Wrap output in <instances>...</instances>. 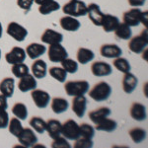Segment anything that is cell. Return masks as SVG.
Returning a JSON list of instances; mask_svg holds the SVG:
<instances>
[{
	"instance_id": "3957f363",
	"label": "cell",
	"mask_w": 148,
	"mask_h": 148,
	"mask_svg": "<svg viewBox=\"0 0 148 148\" xmlns=\"http://www.w3.org/2000/svg\"><path fill=\"white\" fill-rule=\"evenodd\" d=\"M64 90L66 94L71 97L85 95L89 91V83L86 80L68 81L64 85Z\"/></svg>"
},
{
	"instance_id": "7a4b0ae2",
	"label": "cell",
	"mask_w": 148,
	"mask_h": 148,
	"mask_svg": "<svg viewBox=\"0 0 148 148\" xmlns=\"http://www.w3.org/2000/svg\"><path fill=\"white\" fill-rule=\"evenodd\" d=\"M64 14L72 17H80L87 15V5L81 0H70L68 3L64 4L62 7Z\"/></svg>"
},
{
	"instance_id": "6da1fadb",
	"label": "cell",
	"mask_w": 148,
	"mask_h": 148,
	"mask_svg": "<svg viewBox=\"0 0 148 148\" xmlns=\"http://www.w3.org/2000/svg\"><path fill=\"white\" fill-rule=\"evenodd\" d=\"M112 94V87L109 83L101 81L89 91V96L96 102H103L109 99Z\"/></svg>"
},
{
	"instance_id": "9c48e42d",
	"label": "cell",
	"mask_w": 148,
	"mask_h": 148,
	"mask_svg": "<svg viewBox=\"0 0 148 148\" xmlns=\"http://www.w3.org/2000/svg\"><path fill=\"white\" fill-rule=\"evenodd\" d=\"M31 97H32L35 105L39 109H46L49 106V102H51V96H49V94L47 91H44V90H39V89L32 90Z\"/></svg>"
},
{
	"instance_id": "ba28073f",
	"label": "cell",
	"mask_w": 148,
	"mask_h": 148,
	"mask_svg": "<svg viewBox=\"0 0 148 148\" xmlns=\"http://www.w3.org/2000/svg\"><path fill=\"white\" fill-rule=\"evenodd\" d=\"M141 16L142 11L136 7H133L123 13V23L130 27H136L141 23Z\"/></svg>"
},
{
	"instance_id": "603a6c76",
	"label": "cell",
	"mask_w": 148,
	"mask_h": 148,
	"mask_svg": "<svg viewBox=\"0 0 148 148\" xmlns=\"http://www.w3.org/2000/svg\"><path fill=\"white\" fill-rule=\"evenodd\" d=\"M47 49L44 45L38 44V42H33L30 44L26 49V54H28V56L31 59H37L42 56L46 52Z\"/></svg>"
},
{
	"instance_id": "b9f144b4",
	"label": "cell",
	"mask_w": 148,
	"mask_h": 148,
	"mask_svg": "<svg viewBox=\"0 0 148 148\" xmlns=\"http://www.w3.org/2000/svg\"><path fill=\"white\" fill-rule=\"evenodd\" d=\"M51 147L53 148H70V144L67 142L66 138L64 137H56L53 139V142L51 143Z\"/></svg>"
},
{
	"instance_id": "e575fe53",
	"label": "cell",
	"mask_w": 148,
	"mask_h": 148,
	"mask_svg": "<svg viewBox=\"0 0 148 148\" xmlns=\"http://www.w3.org/2000/svg\"><path fill=\"white\" fill-rule=\"evenodd\" d=\"M49 75L60 83H64L67 78V72L62 67H57V66L49 68Z\"/></svg>"
},
{
	"instance_id": "f546056e",
	"label": "cell",
	"mask_w": 148,
	"mask_h": 148,
	"mask_svg": "<svg viewBox=\"0 0 148 148\" xmlns=\"http://www.w3.org/2000/svg\"><path fill=\"white\" fill-rule=\"evenodd\" d=\"M114 34L121 40H130L132 35L131 29L128 25L125 23H120L118 28L114 30Z\"/></svg>"
},
{
	"instance_id": "f907efd6",
	"label": "cell",
	"mask_w": 148,
	"mask_h": 148,
	"mask_svg": "<svg viewBox=\"0 0 148 148\" xmlns=\"http://www.w3.org/2000/svg\"><path fill=\"white\" fill-rule=\"evenodd\" d=\"M0 58H1V49H0Z\"/></svg>"
},
{
	"instance_id": "e0dca14e",
	"label": "cell",
	"mask_w": 148,
	"mask_h": 148,
	"mask_svg": "<svg viewBox=\"0 0 148 148\" xmlns=\"http://www.w3.org/2000/svg\"><path fill=\"white\" fill-rule=\"evenodd\" d=\"M18 88L21 92L26 93L29 91H32L37 88V80L34 75H31L28 73L27 75L23 76L20 78V81L18 83Z\"/></svg>"
},
{
	"instance_id": "f6af8a7d",
	"label": "cell",
	"mask_w": 148,
	"mask_h": 148,
	"mask_svg": "<svg viewBox=\"0 0 148 148\" xmlns=\"http://www.w3.org/2000/svg\"><path fill=\"white\" fill-rule=\"evenodd\" d=\"M128 4L132 7H140L143 6L146 2V0H127Z\"/></svg>"
},
{
	"instance_id": "f35d334b",
	"label": "cell",
	"mask_w": 148,
	"mask_h": 148,
	"mask_svg": "<svg viewBox=\"0 0 148 148\" xmlns=\"http://www.w3.org/2000/svg\"><path fill=\"white\" fill-rule=\"evenodd\" d=\"M60 63H61V66H62V68L67 73L73 74V73H75V72H77V70H78V63L76 62V61H74L73 59H70V58H68V57H66V58H64Z\"/></svg>"
},
{
	"instance_id": "44dd1931",
	"label": "cell",
	"mask_w": 148,
	"mask_h": 148,
	"mask_svg": "<svg viewBox=\"0 0 148 148\" xmlns=\"http://www.w3.org/2000/svg\"><path fill=\"white\" fill-rule=\"evenodd\" d=\"M59 23H60L61 28L65 31H68V32H76L77 30H79L81 26L80 22L77 19L69 15H66L61 18Z\"/></svg>"
},
{
	"instance_id": "836d02e7",
	"label": "cell",
	"mask_w": 148,
	"mask_h": 148,
	"mask_svg": "<svg viewBox=\"0 0 148 148\" xmlns=\"http://www.w3.org/2000/svg\"><path fill=\"white\" fill-rule=\"evenodd\" d=\"M30 125L33 130L39 133H44L47 130V121L40 116H33L30 120Z\"/></svg>"
},
{
	"instance_id": "ffe728a7",
	"label": "cell",
	"mask_w": 148,
	"mask_h": 148,
	"mask_svg": "<svg viewBox=\"0 0 148 148\" xmlns=\"http://www.w3.org/2000/svg\"><path fill=\"white\" fill-rule=\"evenodd\" d=\"M120 23L121 22L119 20V18L116 17V16L111 15V14H104V18H103L101 27L105 32L111 33L114 32V30L120 25Z\"/></svg>"
},
{
	"instance_id": "7dc6e473",
	"label": "cell",
	"mask_w": 148,
	"mask_h": 148,
	"mask_svg": "<svg viewBox=\"0 0 148 148\" xmlns=\"http://www.w3.org/2000/svg\"><path fill=\"white\" fill-rule=\"evenodd\" d=\"M147 17H148V15H147V11L142 12V16H141V23H142V24H144L145 27H146V29H147Z\"/></svg>"
},
{
	"instance_id": "74e56055",
	"label": "cell",
	"mask_w": 148,
	"mask_h": 148,
	"mask_svg": "<svg viewBox=\"0 0 148 148\" xmlns=\"http://www.w3.org/2000/svg\"><path fill=\"white\" fill-rule=\"evenodd\" d=\"M12 73H13V75L15 77L21 78L29 73V67L24 62L13 64V66H12Z\"/></svg>"
},
{
	"instance_id": "277c9868",
	"label": "cell",
	"mask_w": 148,
	"mask_h": 148,
	"mask_svg": "<svg viewBox=\"0 0 148 148\" xmlns=\"http://www.w3.org/2000/svg\"><path fill=\"white\" fill-rule=\"evenodd\" d=\"M148 45V35L147 29L143 30L141 34L135 36L133 38H130L128 42V49L133 53H141L145 49H147Z\"/></svg>"
},
{
	"instance_id": "f1b7e54d",
	"label": "cell",
	"mask_w": 148,
	"mask_h": 148,
	"mask_svg": "<svg viewBox=\"0 0 148 148\" xmlns=\"http://www.w3.org/2000/svg\"><path fill=\"white\" fill-rule=\"evenodd\" d=\"M76 57H77V60L79 63L87 64L88 62H90V61H92L94 59L95 54L91 49H85V47H80L77 51Z\"/></svg>"
},
{
	"instance_id": "cb8c5ba5",
	"label": "cell",
	"mask_w": 148,
	"mask_h": 148,
	"mask_svg": "<svg viewBox=\"0 0 148 148\" xmlns=\"http://www.w3.org/2000/svg\"><path fill=\"white\" fill-rule=\"evenodd\" d=\"M111 109L108 107H101V108L94 110V111L89 113V119L91 120L92 123H94L95 125L98 123L99 121H103L104 119L109 118L111 114Z\"/></svg>"
},
{
	"instance_id": "5bb4252c",
	"label": "cell",
	"mask_w": 148,
	"mask_h": 148,
	"mask_svg": "<svg viewBox=\"0 0 148 148\" xmlns=\"http://www.w3.org/2000/svg\"><path fill=\"white\" fill-rule=\"evenodd\" d=\"M40 40L44 44L47 45H53V44H60L63 40V35L60 33L56 32V31L52 30V29H47L44 33H42Z\"/></svg>"
},
{
	"instance_id": "2e32d148",
	"label": "cell",
	"mask_w": 148,
	"mask_h": 148,
	"mask_svg": "<svg viewBox=\"0 0 148 148\" xmlns=\"http://www.w3.org/2000/svg\"><path fill=\"white\" fill-rule=\"evenodd\" d=\"M100 53L103 57L106 58H116L121 56L123 53V51L118 45L114 44H107L103 45L100 49Z\"/></svg>"
},
{
	"instance_id": "484cf974",
	"label": "cell",
	"mask_w": 148,
	"mask_h": 148,
	"mask_svg": "<svg viewBox=\"0 0 148 148\" xmlns=\"http://www.w3.org/2000/svg\"><path fill=\"white\" fill-rule=\"evenodd\" d=\"M61 126H62V123L57 120H49V121H47V130L49 135L51 136L52 139L56 137L61 136Z\"/></svg>"
},
{
	"instance_id": "83f0119b",
	"label": "cell",
	"mask_w": 148,
	"mask_h": 148,
	"mask_svg": "<svg viewBox=\"0 0 148 148\" xmlns=\"http://www.w3.org/2000/svg\"><path fill=\"white\" fill-rule=\"evenodd\" d=\"M116 126H118V123L116 121L112 120V119L106 118L103 121H99L96 123V130L100 131H105V132H113L116 130Z\"/></svg>"
},
{
	"instance_id": "8fae6325",
	"label": "cell",
	"mask_w": 148,
	"mask_h": 148,
	"mask_svg": "<svg viewBox=\"0 0 148 148\" xmlns=\"http://www.w3.org/2000/svg\"><path fill=\"white\" fill-rule=\"evenodd\" d=\"M5 59L9 64H17L23 62L26 59V51L20 47H14L5 54Z\"/></svg>"
},
{
	"instance_id": "1f68e13d",
	"label": "cell",
	"mask_w": 148,
	"mask_h": 148,
	"mask_svg": "<svg viewBox=\"0 0 148 148\" xmlns=\"http://www.w3.org/2000/svg\"><path fill=\"white\" fill-rule=\"evenodd\" d=\"M12 113L20 121H24L28 116V109L26 105L23 104V103H16L12 107Z\"/></svg>"
},
{
	"instance_id": "d590c367",
	"label": "cell",
	"mask_w": 148,
	"mask_h": 148,
	"mask_svg": "<svg viewBox=\"0 0 148 148\" xmlns=\"http://www.w3.org/2000/svg\"><path fill=\"white\" fill-rule=\"evenodd\" d=\"M23 125L21 123V121L19 119L15 118H12L10 121H9V123H8V130H9V132L11 133L12 135L17 137L19 134L21 133V131L23 130Z\"/></svg>"
},
{
	"instance_id": "4fadbf2b",
	"label": "cell",
	"mask_w": 148,
	"mask_h": 148,
	"mask_svg": "<svg viewBox=\"0 0 148 148\" xmlns=\"http://www.w3.org/2000/svg\"><path fill=\"white\" fill-rule=\"evenodd\" d=\"M91 71L93 75L96 77H104L111 75L113 72V68L105 61H95L91 65Z\"/></svg>"
},
{
	"instance_id": "ee69618b",
	"label": "cell",
	"mask_w": 148,
	"mask_h": 148,
	"mask_svg": "<svg viewBox=\"0 0 148 148\" xmlns=\"http://www.w3.org/2000/svg\"><path fill=\"white\" fill-rule=\"evenodd\" d=\"M35 0H17V4L21 9L25 11H29L32 7Z\"/></svg>"
},
{
	"instance_id": "4dcf8cb0",
	"label": "cell",
	"mask_w": 148,
	"mask_h": 148,
	"mask_svg": "<svg viewBox=\"0 0 148 148\" xmlns=\"http://www.w3.org/2000/svg\"><path fill=\"white\" fill-rule=\"evenodd\" d=\"M60 8V5L59 3L56 0H51V1L47 2L45 4H42V5L39 6V12L42 15H49V14L52 13L54 11H57Z\"/></svg>"
},
{
	"instance_id": "52a82bcc",
	"label": "cell",
	"mask_w": 148,
	"mask_h": 148,
	"mask_svg": "<svg viewBox=\"0 0 148 148\" xmlns=\"http://www.w3.org/2000/svg\"><path fill=\"white\" fill-rule=\"evenodd\" d=\"M7 34L17 42H23L28 36V31L17 22H11L7 26Z\"/></svg>"
},
{
	"instance_id": "4316f807",
	"label": "cell",
	"mask_w": 148,
	"mask_h": 148,
	"mask_svg": "<svg viewBox=\"0 0 148 148\" xmlns=\"http://www.w3.org/2000/svg\"><path fill=\"white\" fill-rule=\"evenodd\" d=\"M69 107L68 102L65 99L60 97H56L51 100V110L54 114H62L67 111Z\"/></svg>"
},
{
	"instance_id": "30bf717a",
	"label": "cell",
	"mask_w": 148,
	"mask_h": 148,
	"mask_svg": "<svg viewBox=\"0 0 148 148\" xmlns=\"http://www.w3.org/2000/svg\"><path fill=\"white\" fill-rule=\"evenodd\" d=\"M18 140L24 147H31L34 146L36 143L38 142V137L35 134L34 130L29 127L23 128L21 133L18 135Z\"/></svg>"
},
{
	"instance_id": "7402d4cb",
	"label": "cell",
	"mask_w": 148,
	"mask_h": 148,
	"mask_svg": "<svg viewBox=\"0 0 148 148\" xmlns=\"http://www.w3.org/2000/svg\"><path fill=\"white\" fill-rule=\"evenodd\" d=\"M32 73L34 77L38 79H42L46 77L47 73V65L46 61L42 59H36L32 64Z\"/></svg>"
},
{
	"instance_id": "d6a6232c",
	"label": "cell",
	"mask_w": 148,
	"mask_h": 148,
	"mask_svg": "<svg viewBox=\"0 0 148 148\" xmlns=\"http://www.w3.org/2000/svg\"><path fill=\"white\" fill-rule=\"evenodd\" d=\"M128 134L134 143H140L142 142L143 140L146 138V130H143L141 127H134L131 128V130L128 131Z\"/></svg>"
},
{
	"instance_id": "c3c4849f",
	"label": "cell",
	"mask_w": 148,
	"mask_h": 148,
	"mask_svg": "<svg viewBox=\"0 0 148 148\" xmlns=\"http://www.w3.org/2000/svg\"><path fill=\"white\" fill-rule=\"evenodd\" d=\"M49 1H51V0H35V3H37L38 5H42V4H45V3H47V2H49Z\"/></svg>"
},
{
	"instance_id": "8992f818",
	"label": "cell",
	"mask_w": 148,
	"mask_h": 148,
	"mask_svg": "<svg viewBox=\"0 0 148 148\" xmlns=\"http://www.w3.org/2000/svg\"><path fill=\"white\" fill-rule=\"evenodd\" d=\"M47 56L51 62H61L64 58L68 57V53L65 47L60 44H53L49 45Z\"/></svg>"
},
{
	"instance_id": "8d00e7d4",
	"label": "cell",
	"mask_w": 148,
	"mask_h": 148,
	"mask_svg": "<svg viewBox=\"0 0 148 148\" xmlns=\"http://www.w3.org/2000/svg\"><path fill=\"white\" fill-rule=\"evenodd\" d=\"M114 66L118 69L119 71L123 73H126V72H130V69H131V66H130V63L128 62L127 59L123 58V57H116V58H114Z\"/></svg>"
},
{
	"instance_id": "7bdbcfd3",
	"label": "cell",
	"mask_w": 148,
	"mask_h": 148,
	"mask_svg": "<svg viewBox=\"0 0 148 148\" xmlns=\"http://www.w3.org/2000/svg\"><path fill=\"white\" fill-rule=\"evenodd\" d=\"M9 123V116L6 110L0 109V130L6 128Z\"/></svg>"
},
{
	"instance_id": "ac0fdd59",
	"label": "cell",
	"mask_w": 148,
	"mask_h": 148,
	"mask_svg": "<svg viewBox=\"0 0 148 148\" xmlns=\"http://www.w3.org/2000/svg\"><path fill=\"white\" fill-rule=\"evenodd\" d=\"M130 116L134 121H143L146 120L147 113H146V107L140 103H133L130 110Z\"/></svg>"
},
{
	"instance_id": "d6986e66",
	"label": "cell",
	"mask_w": 148,
	"mask_h": 148,
	"mask_svg": "<svg viewBox=\"0 0 148 148\" xmlns=\"http://www.w3.org/2000/svg\"><path fill=\"white\" fill-rule=\"evenodd\" d=\"M138 80L135 77V75H133L130 72L125 73L123 77V92L126 94H131L137 87Z\"/></svg>"
},
{
	"instance_id": "5b68a950",
	"label": "cell",
	"mask_w": 148,
	"mask_h": 148,
	"mask_svg": "<svg viewBox=\"0 0 148 148\" xmlns=\"http://www.w3.org/2000/svg\"><path fill=\"white\" fill-rule=\"evenodd\" d=\"M61 135L68 140H76L80 137L79 125L73 120H67L61 126Z\"/></svg>"
},
{
	"instance_id": "d4e9b609",
	"label": "cell",
	"mask_w": 148,
	"mask_h": 148,
	"mask_svg": "<svg viewBox=\"0 0 148 148\" xmlns=\"http://www.w3.org/2000/svg\"><path fill=\"white\" fill-rule=\"evenodd\" d=\"M14 88H15V80L11 77H6L0 82V93L6 98L13 96Z\"/></svg>"
},
{
	"instance_id": "7c38bea8",
	"label": "cell",
	"mask_w": 148,
	"mask_h": 148,
	"mask_svg": "<svg viewBox=\"0 0 148 148\" xmlns=\"http://www.w3.org/2000/svg\"><path fill=\"white\" fill-rule=\"evenodd\" d=\"M87 15L90 19V21L95 26L101 27L103 18H104V13L101 11L100 6L98 4L90 3L89 5H87Z\"/></svg>"
},
{
	"instance_id": "60d3db41",
	"label": "cell",
	"mask_w": 148,
	"mask_h": 148,
	"mask_svg": "<svg viewBox=\"0 0 148 148\" xmlns=\"http://www.w3.org/2000/svg\"><path fill=\"white\" fill-rule=\"evenodd\" d=\"M73 146L75 148H91L93 146V141L90 138L80 136L75 140V143H74Z\"/></svg>"
},
{
	"instance_id": "ab89813d",
	"label": "cell",
	"mask_w": 148,
	"mask_h": 148,
	"mask_svg": "<svg viewBox=\"0 0 148 148\" xmlns=\"http://www.w3.org/2000/svg\"><path fill=\"white\" fill-rule=\"evenodd\" d=\"M79 133L81 137L92 139L95 135V128L88 123H81L79 125Z\"/></svg>"
},
{
	"instance_id": "bcb514c9",
	"label": "cell",
	"mask_w": 148,
	"mask_h": 148,
	"mask_svg": "<svg viewBox=\"0 0 148 148\" xmlns=\"http://www.w3.org/2000/svg\"><path fill=\"white\" fill-rule=\"evenodd\" d=\"M8 108V103H7V98L4 95L0 94V109L6 110Z\"/></svg>"
},
{
	"instance_id": "681fc988",
	"label": "cell",
	"mask_w": 148,
	"mask_h": 148,
	"mask_svg": "<svg viewBox=\"0 0 148 148\" xmlns=\"http://www.w3.org/2000/svg\"><path fill=\"white\" fill-rule=\"evenodd\" d=\"M2 37V25L1 23H0V38Z\"/></svg>"
},
{
	"instance_id": "9a60e30c",
	"label": "cell",
	"mask_w": 148,
	"mask_h": 148,
	"mask_svg": "<svg viewBox=\"0 0 148 148\" xmlns=\"http://www.w3.org/2000/svg\"><path fill=\"white\" fill-rule=\"evenodd\" d=\"M87 109V99L84 95L75 96L72 100V111L78 118H83Z\"/></svg>"
}]
</instances>
